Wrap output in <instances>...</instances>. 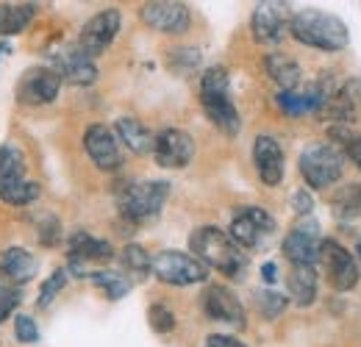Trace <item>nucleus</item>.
Masks as SVG:
<instances>
[{
	"instance_id": "nucleus-26",
	"label": "nucleus",
	"mask_w": 361,
	"mask_h": 347,
	"mask_svg": "<svg viewBox=\"0 0 361 347\" xmlns=\"http://www.w3.org/2000/svg\"><path fill=\"white\" fill-rule=\"evenodd\" d=\"M37 14L34 3H0V37L20 34Z\"/></svg>"
},
{
	"instance_id": "nucleus-22",
	"label": "nucleus",
	"mask_w": 361,
	"mask_h": 347,
	"mask_svg": "<svg viewBox=\"0 0 361 347\" xmlns=\"http://www.w3.org/2000/svg\"><path fill=\"white\" fill-rule=\"evenodd\" d=\"M264 73L281 92H292L300 84V64L286 53H267L264 56Z\"/></svg>"
},
{
	"instance_id": "nucleus-38",
	"label": "nucleus",
	"mask_w": 361,
	"mask_h": 347,
	"mask_svg": "<svg viewBox=\"0 0 361 347\" xmlns=\"http://www.w3.org/2000/svg\"><path fill=\"white\" fill-rule=\"evenodd\" d=\"M203 347H245L239 339H233V336H223V334H214V336H209L206 339V345Z\"/></svg>"
},
{
	"instance_id": "nucleus-1",
	"label": "nucleus",
	"mask_w": 361,
	"mask_h": 347,
	"mask_svg": "<svg viewBox=\"0 0 361 347\" xmlns=\"http://www.w3.org/2000/svg\"><path fill=\"white\" fill-rule=\"evenodd\" d=\"M289 34L306 47H314L322 53H339L348 47V28L336 14L319 11V8H303L292 14Z\"/></svg>"
},
{
	"instance_id": "nucleus-40",
	"label": "nucleus",
	"mask_w": 361,
	"mask_h": 347,
	"mask_svg": "<svg viewBox=\"0 0 361 347\" xmlns=\"http://www.w3.org/2000/svg\"><path fill=\"white\" fill-rule=\"evenodd\" d=\"M356 250H359V261H361V239H359V248H356Z\"/></svg>"
},
{
	"instance_id": "nucleus-4",
	"label": "nucleus",
	"mask_w": 361,
	"mask_h": 347,
	"mask_svg": "<svg viewBox=\"0 0 361 347\" xmlns=\"http://www.w3.org/2000/svg\"><path fill=\"white\" fill-rule=\"evenodd\" d=\"M39 197V183L25 178V156L14 145L0 147V200L28 206Z\"/></svg>"
},
{
	"instance_id": "nucleus-41",
	"label": "nucleus",
	"mask_w": 361,
	"mask_h": 347,
	"mask_svg": "<svg viewBox=\"0 0 361 347\" xmlns=\"http://www.w3.org/2000/svg\"><path fill=\"white\" fill-rule=\"evenodd\" d=\"M0 50H3V47H0Z\"/></svg>"
},
{
	"instance_id": "nucleus-24",
	"label": "nucleus",
	"mask_w": 361,
	"mask_h": 347,
	"mask_svg": "<svg viewBox=\"0 0 361 347\" xmlns=\"http://www.w3.org/2000/svg\"><path fill=\"white\" fill-rule=\"evenodd\" d=\"M286 286H289V295L292 300L306 308L317 300V272L314 267H292L289 269V278H286Z\"/></svg>"
},
{
	"instance_id": "nucleus-34",
	"label": "nucleus",
	"mask_w": 361,
	"mask_h": 347,
	"mask_svg": "<svg viewBox=\"0 0 361 347\" xmlns=\"http://www.w3.org/2000/svg\"><path fill=\"white\" fill-rule=\"evenodd\" d=\"M14 336L23 345H31V342L39 339V328H37V322L28 314H17V319H14Z\"/></svg>"
},
{
	"instance_id": "nucleus-9",
	"label": "nucleus",
	"mask_w": 361,
	"mask_h": 347,
	"mask_svg": "<svg viewBox=\"0 0 361 347\" xmlns=\"http://www.w3.org/2000/svg\"><path fill=\"white\" fill-rule=\"evenodd\" d=\"M120 25H123V17H120L117 8H106V11L94 14L84 25L81 37H78V50L84 56H90V59L106 53V47L114 42V37L120 34Z\"/></svg>"
},
{
	"instance_id": "nucleus-21",
	"label": "nucleus",
	"mask_w": 361,
	"mask_h": 347,
	"mask_svg": "<svg viewBox=\"0 0 361 347\" xmlns=\"http://www.w3.org/2000/svg\"><path fill=\"white\" fill-rule=\"evenodd\" d=\"M331 114L334 126H353L361 111V78H350L336 89L334 100L322 109Z\"/></svg>"
},
{
	"instance_id": "nucleus-18",
	"label": "nucleus",
	"mask_w": 361,
	"mask_h": 347,
	"mask_svg": "<svg viewBox=\"0 0 361 347\" xmlns=\"http://www.w3.org/2000/svg\"><path fill=\"white\" fill-rule=\"evenodd\" d=\"M84 147H87V153H90V159L94 162L97 170H106V173L120 170V164H123L120 147H117L114 133L106 126H100V123L90 126L87 133H84Z\"/></svg>"
},
{
	"instance_id": "nucleus-5",
	"label": "nucleus",
	"mask_w": 361,
	"mask_h": 347,
	"mask_svg": "<svg viewBox=\"0 0 361 347\" xmlns=\"http://www.w3.org/2000/svg\"><path fill=\"white\" fill-rule=\"evenodd\" d=\"M170 197V183L167 181H145V183H126L117 192L120 212L128 222H145L153 219L161 206Z\"/></svg>"
},
{
	"instance_id": "nucleus-2",
	"label": "nucleus",
	"mask_w": 361,
	"mask_h": 347,
	"mask_svg": "<svg viewBox=\"0 0 361 347\" xmlns=\"http://www.w3.org/2000/svg\"><path fill=\"white\" fill-rule=\"evenodd\" d=\"M189 248H192V256L197 261H203L206 267H212L223 275H231V278H239L245 264H247L245 250L228 236L226 231H220L214 225L197 228L189 236Z\"/></svg>"
},
{
	"instance_id": "nucleus-8",
	"label": "nucleus",
	"mask_w": 361,
	"mask_h": 347,
	"mask_svg": "<svg viewBox=\"0 0 361 347\" xmlns=\"http://www.w3.org/2000/svg\"><path fill=\"white\" fill-rule=\"evenodd\" d=\"M319 261L325 264L328 281L336 292H350L359 284V261L350 256V250L345 245H339L336 239H322L319 242Z\"/></svg>"
},
{
	"instance_id": "nucleus-6",
	"label": "nucleus",
	"mask_w": 361,
	"mask_h": 347,
	"mask_svg": "<svg viewBox=\"0 0 361 347\" xmlns=\"http://www.w3.org/2000/svg\"><path fill=\"white\" fill-rule=\"evenodd\" d=\"M342 167H345V156L331 142L309 145L300 153V175L312 189H325L336 183L342 178Z\"/></svg>"
},
{
	"instance_id": "nucleus-35",
	"label": "nucleus",
	"mask_w": 361,
	"mask_h": 347,
	"mask_svg": "<svg viewBox=\"0 0 361 347\" xmlns=\"http://www.w3.org/2000/svg\"><path fill=\"white\" fill-rule=\"evenodd\" d=\"M20 303V292L17 289H0V322L17 308Z\"/></svg>"
},
{
	"instance_id": "nucleus-32",
	"label": "nucleus",
	"mask_w": 361,
	"mask_h": 347,
	"mask_svg": "<svg viewBox=\"0 0 361 347\" xmlns=\"http://www.w3.org/2000/svg\"><path fill=\"white\" fill-rule=\"evenodd\" d=\"M256 303H259V311H262L267 319H275V317H281V314H283V308H286V298L267 289V292H259Z\"/></svg>"
},
{
	"instance_id": "nucleus-15",
	"label": "nucleus",
	"mask_w": 361,
	"mask_h": 347,
	"mask_svg": "<svg viewBox=\"0 0 361 347\" xmlns=\"http://www.w3.org/2000/svg\"><path fill=\"white\" fill-rule=\"evenodd\" d=\"M283 256L292 261V267H314L319 259V239H317V222H298L286 239H283Z\"/></svg>"
},
{
	"instance_id": "nucleus-33",
	"label": "nucleus",
	"mask_w": 361,
	"mask_h": 347,
	"mask_svg": "<svg viewBox=\"0 0 361 347\" xmlns=\"http://www.w3.org/2000/svg\"><path fill=\"white\" fill-rule=\"evenodd\" d=\"M64 284H67V269H56L50 278H47L45 284H42V292H39V305L45 308L50 305V300L64 289Z\"/></svg>"
},
{
	"instance_id": "nucleus-25",
	"label": "nucleus",
	"mask_w": 361,
	"mask_h": 347,
	"mask_svg": "<svg viewBox=\"0 0 361 347\" xmlns=\"http://www.w3.org/2000/svg\"><path fill=\"white\" fill-rule=\"evenodd\" d=\"M114 128H117V136L123 139V145H126L128 150H134V153H139V156L153 153V142H156V136L145 128L136 117H120Z\"/></svg>"
},
{
	"instance_id": "nucleus-28",
	"label": "nucleus",
	"mask_w": 361,
	"mask_h": 347,
	"mask_svg": "<svg viewBox=\"0 0 361 347\" xmlns=\"http://www.w3.org/2000/svg\"><path fill=\"white\" fill-rule=\"evenodd\" d=\"M92 284H94L97 289H103V295H106L109 300H120V298H126L128 289H131V281H128L123 272H111V269H97V272H92Z\"/></svg>"
},
{
	"instance_id": "nucleus-17",
	"label": "nucleus",
	"mask_w": 361,
	"mask_h": 347,
	"mask_svg": "<svg viewBox=\"0 0 361 347\" xmlns=\"http://www.w3.org/2000/svg\"><path fill=\"white\" fill-rule=\"evenodd\" d=\"M53 73L73 84V87H90L97 81V67L90 56H84L78 47H64L61 53H56L53 59Z\"/></svg>"
},
{
	"instance_id": "nucleus-31",
	"label": "nucleus",
	"mask_w": 361,
	"mask_h": 347,
	"mask_svg": "<svg viewBox=\"0 0 361 347\" xmlns=\"http://www.w3.org/2000/svg\"><path fill=\"white\" fill-rule=\"evenodd\" d=\"M147 322H150V328H153L156 334H170V331L176 328V314H173L167 305L153 303L147 308Z\"/></svg>"
},
{
	"instance_id": "nucleus-27",
	"label": "nucleus",
	"mask_w": 361,
	"mask_h": 347,
	"mask_svg": "<svg viewBox=\"0 0 361 347\" xmlns=\"http://www.w3.org/2000/svg\"><path fill=\"white\" fill-rule=\"evenodd\" d=\"M331 212L334 217L342 222L361 217V183H345L342 189H336L334 200H331Z\"/></svg>"
},
{
	"instance_id": "nucleus-12",
	"label": "nucleus",
	"mask_w": 361,
	"mask_h": 347,
	"mask_svg": "<svg viewBox=\"0 0 361 347\" xmlns=\"http://www.w3.org/2000/svg\"><path fill=\"white\" fill-rule=\"evenodd\" d=\"M272 228H275V219L264 212V209H259V206H247V209H242L236 217L231 219V239L239 245V248H259L267 236L272 233Z\"/></svg>"
},
{
	"instance_id": "nucleus-13",
	"label": "nucleus",
	"mask_w": 361,
	"mask_h": 347,
	"mask_svg": "<svg viewBox=\"0 0 361 347\" xmlns=\"http://www.w3.org/2000/svg\"><path fill=\"white\" fill-rule=\"evenodd\" d=\"M59 89H61V78L53 73V67H34L20 78L17 97L25 106H45L59 97Z\"/></svg>"
},
{
	"instance_id": "nucleus-37",
	"label": "nucleus",
	"mask_w": 361,
	"mask_h": 347,
	"mask_svg": "<svg viewBox=\"0 0 361 347\" xmlns=\"http://www.w3.org/2000/svg\"><path fill=\"white\" fill-rule=\"evenodd\" d=\"M292 206H295V212H298V214H312L314 200H312V195H309L306 189H298V192L292 195Z\"/></svg>"
},
{
	"instance_id": "nucleus-14",
	"label": "nucleus",
	"mask_w": 361,
	"mask_h": 347,
	"mask_svg": "<svg viewBox=\"0 0 361 347\" xmlns=\"http://www.w3.org/2000/svg\"><path fill=\"white\" fill-rule=\"evenodd\" d=\"M289 11L283 3H259L250 17L253 37L262 44H278L289 31Z\"/></svg>"
},
{
	"instance_id": "nucleus-7",
	"label": "nucleus",
	"mask_w": 361,
	"mask_h": 347,
	"mask_svg": "<svg viewBox=\"0 0 361 347\" xmlns=\"http://www.w3.org/2000/svg\"><path fill=\"white\" fill-rule=\"evenodd\" d=\"M150 272L173 286H192V284H203L209 278V267L203 261H197L189 253L180 250H161L159 256L150 259Z\"/></svg>"
},
{
	"instance_id": "nucleus-20",
	"label": "nucleus",
	"mask_w": 361,
	"mask_h": 347,
	"mask_svg": "<svg viewBox=\"0 0 361 347\" xmlns=\"http://www.w3.org/2000/svg\"><path fill=\"white\" fill-rule=\"evenodd\" d=\"M253 162H256V173L267 186H278L283 181V150L278 145V139L272 136H256L253 142Z\"/></svg>"
},
{
	"instance_id": "nucleus-10",
	"label": "nucleus",
	"mask_w": 361,
	"mask_h": 347,
	"mask_svg": "<svg viewBox=\"0 0 361 347\" xmlns=\"http://www.w3.org/2000/svg\"><path fill=\"white\" fill-rule=\"evenodd\" d=\"M156 164L164 170H180L195 159V139L180 128H164L153 142Z\"/></svg>"
},
{
	"instance_id": "nucleus-36",
	"label": "nucleus",
	"mask_w": 361,
	"mask_h": 347,
	"mask_svg": "<svg viewBox=\"0 0 361 347\" xmlns=\"http://www.w3.org/2000/svg\"><path fill=\"white\" fill-rule=\"evenodd\" d=\"M39 239H42V245H56L59 242V219L45 217L42 228H39Z\"/></svg>"
},
{
	"instance_id": "nucleus-39",
	"label": "nucleus",
	"mask_w": 361,
	"mask_h": 347,
	"mask_svg": "<svg viewBox=\"0 0 361 347\" xmlns=\"http://www.w3.org/2000/svg\"><path fill=\"white\" fill-rule=\"evenodd\" d=\"M262 278H264L267 284H275V281H278V267H275L272 261H267V264L262 267Z\"/></svg>"
},
{
	"instance_id": "nucleus-23",
	"label": "nucleus",
	"mask_w": 361,
	"mask_h": 347,
	"mask_svg": "<svg viewBox=\"0 0 361 347\" xmlns=\"http://www.w3.org/2000/svg\"><path fill=\"white\" fill-rule=\"evenodd\" d=\"M0 269H3V275L11 281V284H28L31 278H34V272H37V259L25 250V248H8L6 253H3V259H0Z\"/></svg>"
},
{
	"instance_id": "nucleus-16",
	"label": "nucleus",
	"mask_w": 361,
	"mask_h": 347,
	"mask_svg": "<svg viewBox=\"0 0 361 347\" xmlns=\"http://www.w3.org/2000/svg\"><path fill=\"white\" fill-rule=\"evenodd\" d=\"M203 311L214 322H226V325H233V328H245V308H242L239 298L228 286L212 284L203 292Z\"/></svg>"
},
{
	"instance_id": "nucleus-11",
	"label": "nucleus",
	"mask_w": 361,
	"mask_h": 347,
	"mask_svg": "<svg viewBox=\"0 0 361 347\" xmlns=\"http://www.w3.org/2000/svg\"><path fill=\"white\" fill-rule=\"evenodd\" d=\"M142 23L159 34H183L192 23L186 3L178 0H150L142 6Z\"/></svg>"
},
{
	"instance_id": "nucleus-19",
	"label": "nucleus",
	"mask_w": 361,
	"mask_h": 347,
	"mask_svg": "<svg viewBox=\"0 0 361 347\" xmlns=\"http://www.w3.org/2000/svg\"><path fill=\"white\" fill-rule=\"evenodd\" d=\"M114 259V250L106 239H94L87 231H78L73 239H70V267L78 278L90 275L87 272V264H103V261Z\"/></svg>"
},
{
	"instance_id": "nucleus-3",
	"label": "nucleus",
	"mask_w": 361,
	"mask_h": 347,
	"mask_svg": "<svg viewBox=\"0 0 361 347\" xmlns=\"http://www.w3.org/2000/svg\"><path fill=\"white\" fill-rule=\"evenodd\" d=\"M200 103H203L209 120L223 133H228V136L239 133L242 120H239L236 106L228 97V73L223 67H212V70L203 73V78H200Z\"/></svg>"
},
{
	"instance_id": "nucleus-29",
	"label": "nucleus",
	"mask_w": 361,
	"mask_h": 347,
	"mask_svg": "<svg viewBox=\"0 0 361 347\" xmlns=\"http://www.w3.org/2000/svg\"><path fill=\"white\" fill-rule=\"evenodd\" d=\"M328 136L342 147V156H348L361 170V133L353 126H331Z\"/></svg>"
},
{
	"instance_id": "nucleus-30",
	"label": "nucleus",
	"mask_w": 361,
	"mask_h": 347,
	"mask_svg": "<svg viewBox=\"0 0 361 347\" xmlns=\"http://www.w3.org/2000/svg\"><path fill=\"white\" fill-rule=\"evenodd\" d=\"M123 267L136 275V278H145L147 272H150V256L145 253V248H139V245H128L126 250H123Z\"/></svg>"
}]
</instances>
